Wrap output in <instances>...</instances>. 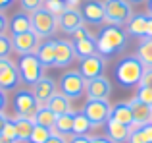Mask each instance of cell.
I'll use <instances>...</instances> for the list:
<instances>
[{
	"label": "cell",
	"mask_w": 152,
	"mask_h": 143,
	"mask_svg": "<svg viewBox=\"0 0 152 143\" xmlns=\"http://www.w3.org/2000/svg\"><path fill=\"white\" fill-rule=\"evenodd\" d=\"M42 8L48 10L52 15H56V18H60V15L67 10V6H66L64 0H45V2H42Z\"/></svg>",
	"instance_id": "cell-32"
},
{
	"label": "cell",
	"mask_w": 152,
	"mask_h": 143,
	"mask_svg": "<svg viewBox=\"0 0 152 143\" xmlns=\"http://www.w3.org/2000/svg\"><path fill=\"white\" fill-rule=\"evenodd\" d=\"M54 49H56V58H54V68H66L73 62L75 49L73 43L67 39H54Z\"/></svg>",
	"instance_id": "cell-11"
},
{
	"label": "cell",
	"mask_w": 152,
	"mask_h": 143,
	"mask_svg": "<svg viewBox=\"0 0 152 143\" xmlns=\"http://www.w3.org/2000/svg\"><path fill=\"white\" fill-rule=\"evenodd\" d=\"M14 2H15V0H0V12H4L6 8H10Z\"/></svg>",
	"instance_id": "cell-44"
},
{
	"label": "cell",
	"mask_w": 152,
	"mask_h": 143,
	"mask_svg": "<svg viewBox=\"0 0 152 143\" xmlns=\"http://www.w3.org/2000/svg\"><path fill=\"white\" fill-rule=\"evenodd\" d=\"M129 2H131V4H142L145 0H129Z\"/></svg>",
	"instance_id": "cell-50"
},
{
	"label": "cell",
	"mask_w": 152,
	"mask_h": 143,
	"mask_svg": "<svg viewBox=\"0 0 152 143\" xmlns=\"http://www.w3.org/2000/svg\"><path fill=\"white\" fill-rule=\"evenodd\" d=\"M0 143H15V141H12V139H8V137L0 136Z\"/></svg>",
	"instance_id": "cell-48"
},
{
	"label": "cell",
	"mask_w": 152,
	"mask_h": 143,
	"mask_svg": "<svg viewBox=\"0 0 152 143\" xmlns=\"http://www.w3.org/2000/svg\"><path fill=\"white\" fill-rule=\"evenodd\" d=\"M33 95H35V99H37V102L41 106H45L46 102L52 99V95L56 93V81L54 79H50V77H42L41 81H37L33 85Z\"/></svg>",
	"instance_id": "cell-16"
},
{
	"label": "cell",
	"mask_w": 152,
	"mask_h": 143,
	"mask_svg": "<svg viewBox=\"0 0 152 143\" xmlns=\"http://www.w3.org/2000/svg\"><path fill=\"white\" fill-rule=\"evenodd\" d=\"M93 128L91 126V120L87 118V114L83 112H75L73 116V136H87L89 133V130Z\"/></svg>",
	"instance_id": "cell-30"
},
{
	"label": "cell",
	"mask_w": 152,
	"mask_h": 143,
	"mask_svg": "<svg viewBox=\"0 0 152 143\" xmlns=\"http://www.w3.org/2000/svg\"><path fill=\"white\" fill-rule=\"evenodd\" d=\"M73 116H75V112L60 114V116L56 118V124H54V128H52V132L60 133V136L69 139V137L73 136Z\"/></svg>",
	"instance_id": "cell-26"
},
{
	"label": "cell",
	"mask_w": 152,
	"mask_h": 143,
	"mask_svg": "<svg viewBox=\"0 0 152 143\" xmlns=\"http://www.w3.org/2000/svg\"><path fill=\"white\" fill-rule=\"evenodd\" d=\"M52 137V130L45 128V126H37L35 124L33 128V133L29 137V143H46Z\"/></svg>",
	"instance_id": "cell-31"
},
{
	"label": "cell",
	"mask_w": 152,
	"mask_h": 143,
	"mask_svg": "<svg viewBox=\"0 0 152 143\" xmlns=\"http://www.w3.org/2000/svg\"><path fill=\"white\" fill-rule=\"evenodd\" d=\"M58 29V18L52 15L48 10L39 8L31 12V31L39 35V39H50Z\"/></svg>",
	"instance_id": "cell-4"
},
{
	"label": "cell",
	"mask_w": 152,
	"mask_h": 143,
	"mask_svg": "<svg viewBox=\"0 0 152 143\" xmlns=\"http://www.w3.org/2000/svg\"><path fill=\"white\" fill-rule=\"evenodd\" d=\"M142 74H145V64L137 58V54L123 56L114 70V75L118 79V83L121 87H125V89H131V87L139 85L142 79Z\"/></svg>",
	"instance_id": "cell-2"
},
{
	"label": "cell",
	"mask_w": 152,
	"mask_h": 143,
	"mask_svg": "<svg viewBox=\"0 0 152 143\" xmlns=\"http://www.w3.org/2000/svg\"><path fill=\"white\" fill-rule=\"evenodd\" d=\"M135 99H139L141 102H145V105L152 106V89H150V87H142V85H139Z\"/></svg>",
	"instance_id": "cell-34"
},
{
	"label": "cell",
	"mask_w": 152,
	"mask_h": 143,
	"mask_svg": "<svg viewBox=\"0 0 152 143\" xmlns=\"http://www.w3.org/2000/svg\"><path fill=\"white\" fill-rule=\"evenodd\" d=\"M129 126H125V124H119V122H115V120H108L106 122V136L110 137L114 143H123V141H127L129 139Z\"/></svg>",
	"instance_id": "cell-21"
},
{
	"label": "cell",
	"mask_w": 152,
	"mask_h": 143,
	"mask_svg": "<svg viewBox=\"0 0 152 143\" xmlns=\"http://www.w3.org/2000/svg\"><path fill=\"white\" fill-rule=\"evenodd\" d=\"M10 31H12V35H19V33L31 31V14H27L23 10L14 14L10 19Z\"/></svg>",
	"instance_id": "cell-25"
},
{
	"label": "cell",
	"mask_w": 152,
	"mask_h": 143,
	"mask_svg": "<svg viewBox=\"0 0 152 143\" xmlns=\"http://www.w3.org/2000/svg\"><path fill=\"white\" fill-rule=\"evenodd\" d=\"M139 85L150 87V89H152V68H145V74H142V79H141Z\"/></svg>",
	"instance_id": "cell-37"
},
{
	"label": "cell",
	"mask_w": 152,
	"mask_h": 143,
	"mask_svg": "<svg viewBox=\"0 0 152 143\" xmlns=\"http://www.w3.org/2000/svg\"><path fill=\"white\" fill-rule=\"evenodd\" d=\"M19 81H21V77H19L18 64L10 58H0V89L15 91Z\"/></svg>",
	"instance_id": "cell-9"
},
{
	"label": "cell",
	"mask_w": 152,
	"mask_h": 143,
	"mask_svg": "<svg viewBox=\"0 0 152 143\" xmlns=\"http://www.w3.org/2000/svg\"><path fill=\"white\" fill-rule=\"evenodd\" d=\"M46 143H67V137H64V136H60V133H54V132H52V137Z\"/></svg>",
	"instance_id": "cell-41"
},
{
	"label": "cell",
	"mask_w": 152,
	"mask_h": 143,
	"mask_svg": "<svg viewBox=\"0 0 152 143\" xmlns=\"http://www.w3.org/2000/svg\"><path fill=\"white\" fill-rule=\"evenodd\" d=\"M14 52V45H12L10 35H0V58H10V54Z\"/></svg>",
	"instance_id": "cell-33"
},
{
	"label": "cell",
	"mask_w": 152,
	"mask_h": 143,
	"mask_svg": "<svg viewBox=\"0 0 152 143\" xmlns=\"http://www.w3.org/2000/svg\"><path fill=\"white\" fill-rule=\"evenodd\" d=\"M39 108H41V105L37 102L33 91H29V89H18L15 91V95H14V112H15V116L31 118V120H33Z\"/></svg>",
	"instance_id": "cell-7"
},
{
	"label": "cell",
	"mask_w": 152,
	"mask_h": 143,
	"mask_svg": "<svg viewBox=\"0 0 152 143\" xmlns=\"http://www.w3.org/2000/svg\"><path fill=\"white\" fill-rule=\"evenodd\" d=\"M146 39H152V15H148V25H146Z\"/></svg>",
	"instance_id": "cell-45"
},
{
	"label": "cell",
	"mask_w": 152,
	"mask_h": 143,
	"mask_svg": "<svg viewBox=\"0 0 152 143\" xmlns=\"http://www.w3.org/2000/svg\"><path fill=\"white\" fill-rule=\"evenodd\" d=\"M2 136H4V137H8V139H12V141H15V143H18V136H15V124H14V118H8V122L4 124Z\"/></svg>",
	"instance_id": "cell-35"
},
{
	"label": "cell",
	"mask_w": 152,
	"mask_h": 143,
	"mask_svg": "<svg viewBox=\"0 0 152 143\" xmlns=\"http://www.w3.org/2000/svg\"><path fill=\"white\" fill-rule=\"evenodd\" d=\"M58 87H60V93H64L69 101H77V99H81L85 95L87 79L81 75L79 70H69L60 77Z\"/></svg>",
	"instance_id": "cell-3"
},
{
	"label": "cell",
	"mask_w": 152,
	"mask_h": 143,
	"mask_svg": "<svg viewBox=\"0 0 152 143\" xmlns=\"http://www.w3.org/2000/svg\"><path fill=\"white\" fill-rule=\"evenodd\" d=\"M112 120L119 122V124H125V126H133V110H131L129 101H119L112 106V114H110Z\"/></svg>",
	"instance_id": "cell-19"
},
{
	"label": "cell",
	"mask_w": 152,
	"mask_h": 143,
	"mask_svg": "<svg viewBox=\"0 0 152 143\" xmlns=\"http://www.w3.org/2000/svg\"><path fill=\"white\" fill-rule=\"evenodd\" d=\"M8 122V116L4 112H0V136H2V130H4V124Z\"/></svg>",
	"instance_id": "cell-46"
},
{
	"label": "cell",
	"mask_w": 152,
	"mask_h": 143,
	"mask_svg": "<svg viewBox=\"0 0 152 143\" xmlns=\"http://www.w3.org/2000/svg\"><path fill=\"white\" fill-rule=\"evenodd\" d=\"M19 2H21L23 12L31 14V12L39 10V8H42V2H45V0H19Z\"/></svg>",
	"instance_id": "cell-36"
},
{
	"label": "cell",
	"mask_w": 152,
	"mask_h": 143,
	"mask_svg": "<svg viewBox=\"0 0 152 143\" xmlns=\"http://www.w3.org/2000/svg\"><path fill=\"white\" fill-rule=\"evenodd\" d=\"M85 93L89 95V99H94V101H108L112 93V83L108 77H94V79H89L87 81V89Z\"/></svg>",
	"instance_id": "cell-13"
},
{
	"label": "cell",
	"mask_w": 152,
	"mask_h": 143,
	"mask_svg": "<svg viewBox=\"0 0 152 143\" xmlns=\"http://www.w3.org/2000/svg\"><path fill=\"white\" fill-rule=\"evenodd\" d=\"M104 10H106V23L112 25H123L133 15L129 0H104Z\"/></svg>",
	"instance_id": "cell-6"
},
{
	"label": "cell",
	"mask_w": 152,
	"mask_h": 143,
	"mask_svg": "<svg viewBox=\"0 0 152 143\" xmlns=\"http://www.w3.org/2000/svg\"><path fill=\"white\" fill-rule=\"evenodd\" d=\"M79 72H81V75L87 81H89V79H94V77H100L102 72H104V58L100 54L85 58V60H81V64H79Z\"/></svg>",
	"instance_id": "cell-15"
},
{
	"label": "cell",
	"mask_w": 152,
	"mask_h": 143,
	"mask_svg": "<svg viewBox=\"0 0 152 143\" xmlns=\"http://www.w3.org/2000/svg\"><path fill=\"white\" fill-rule=\"evenodd\" d=\"M56 118H58V116L52 112L48 106H41V108L37 110V114H35L33 122L37 126H45V128L52 130V128H54V124H56Z\"/></svg>",
	"instance_id": "cell-28"
},
{
	"label": "cell",
	"mask_w": 152,
	"mask_h": 143,
	"mask_svg": "<svg viewBox=\"0 0 152 143\" xmlns=\"http://www.w3.org/2000/svg\"><path fill=\"white\" fill-rule=\"evenodd\" d=\"M127 41H129V35H127L125 29H121V25L106 23L96 37L98 54H100L104 60L110 58V56H115L118 52H121L127 46Z\"/></svg>",
	"instance_id": "cell-1"
},
{
	"label": "cell",
	"mask_w": 152,
	"mask_h": 143,
	"mask_svg": "<svg viewBox=\"0 0 152 143\" xmlns=\"http://www.w3.org/2000/svg\"><path fill=\"white\" fill-rule=\"evenodd\" d=\"M129 105H131V110H133V124L135 126H145V124L152 122V106L141 102L135 97L129 101Z\"/></svg>",
	"instance_id": "cell-17"
},
{
	"label": "cell",
	"mask_w": 152,
	"mask_h": 143,
	"mask_svg": "<svg viewBox=\"0 0 152 143\" xmlns=\"http://www.w3.org/2000/svg\"><path fill=\"white\" fill-rule=\"evenodd\" d=\"M18 70H19L21 81L31 85V87L45 77V66L41 64L37 54H25V56H21L18 62Z\"/></svg>",
	"instance_id": "cell-5"
},
{
	"label": "cell",
	"mask_w": 152,
	"mask_h": 143,
	"mask_svg": "<svg viewBox=\"0 0 152 143\" xmlns=\"http://www.w3.org/2000/svg\"><path fill=\"white\" fill-rule=\"evenodd\" d=\"M127 25V35L129 37H137V39H145L146 37V25H148V15L145 14H135L129 18Z\"/></svg>",
	"instance_id": "cell-18"
},
{
	"label": "cell",
	"mask_w": 152,
	"mask_h": 143,
	"mask_svg": "<svg viewBox=\"0 0 152 143\" xmlns=\"http://www.w3.org/2000/svg\"><path fill=\"white\" fill-rule=\"evenodd\" d=\"M93 143H114V141H112L108 136H94L93 137Z\"/></svg>",
	"instance_id": "cell-43"
},
{
	"label": "cell",
	"mask_w": 152,
	"mask_h": 143,
	"mask_svg": "<svg viewBox=\"0 0 152 143\" xmlns=\"http://www.w3.org/2000/svg\"><path fill=\"white\" fill-rule=\"evenodd\" d=\"M67 143H93V137L91 136H71Z\"/></svg>",
	"instance_id": "cell-39"
},
{
	"label": "cell",
	"mask_w": 152,
	"mask_h": 143,
	"mask_svg": "<svg viewBox=\"0 0 152 143\" xmlns=\"http://www.w3.org/2000/svg\"><path fill=\"white\" fill-rule=\"evenodd\" d=\"M83 112L87 114V118L91 120V126L93 128H100L104 126L108 120H110L112 114V105L108 101H94V99H89L83 106Z\"/></svg>",
	"instance_id": "cell-8"
},
{
	"label": "cell",
	"mask_w": 152,
	"mask_h": 143,
	"mask_svg": "<svg viewBox=\"0 0 152 143\" xmlns=\"http://www.w3.org/2000/svg\"><path fill=\"white\" fill-rule=\"evenodd\" d=\"M83 25H85V19H83L81 10H77V8H67L58 18V27L62 31H66V33H69V35L73 33L75 29L83 27Z\"/></svg>",
	"instance_id": "cell-14"
},
{
	"label": "cell",
	"mask_w": 152,
	"mask_h": 143,
	"mask_svg": "<svg viewBox=\"0 0 152 143\" xmlns=\"http://www.w3.org/2000/svg\"><path fill=\"white\" fill-rule=\"evenodd\" d=\"M37 58L45 68H54V58H56V49H54V39H45L37 49Z\"/></svg>",
	"instance_id": "cell-20"
},
{
	"label": "cell",
	"mask_w": 152,
	"mask_h": 143,
	"mask_svg": "<svg viewBox=\"0 0 152 143\" xmlns=\"http://www.w3.org/2000/svg\"><path fill=\"white\" fill-rule=\"evenodd\" d=\"M73 49H75V56L81 58V60H85V58H89V56L98 54L96 39H94L93 35H89V37H85V39H81V41L73 43Z\"/></svg>",
	"instance_id": "cell-23"
},
{
	"label": "cell",
	"mask_w": 152,
	"mask_h": 143,
	"mask_svg": "<svg viewBox=\"0 0 152 143\" xmlns=\"http://www.w3.org/2000/svg\"><path fill=\"white\" fill-rule=\"evenodd\" d=\"M89 35H91V33L85 29V25H83V27H79V29H75L73 33H71V37H73V41H71V43H77V41H81V39L89 37Z\"/></svg>",
	"instance_id": "cell-38"
},
{
	"label": "cell",
	"mask_w": 152,
	"mask_h": 143,
	"mask_svg": "<svg viewBox=\"0 0 152 143\" xmlns=\"http://www.w3.org/2000/svg\"><path fill=\"white\" fill-rule=\"evenodd\" d=\"M8 27H10V21H8V18L4 15V12H0V35L6 33Z\"/></svg>",
	"instance_id": "cell-40"
},
{
	"label": "cell",
	"mask_w": 152,
	"mask_h": 143,
	"mask_svg": "<svg viewBox=\"0 0 152 143\" xmlns=\"http://www.w3.org/2000/svg\"><path fill=\"white\" fill-rule=\"evenodd\" d=\"M14 124H15V136H18V143H29V137L33 133L35 122L31 118H21V116H14Z\"/></svg>",
	"instance_id": "cell-24"
},
{
	"label": "cell",
	"mask_w": 152,
	"mask_h": 143,
	"mask_svg": "<svg viewBox=\"0 0 152 143\" xmlns=\"http://www.w3.org/2000/svg\"><path fill=\"white\" fill-rule=\"evenodd\" d=\"M45 106H48L56 116H60V114H67V112H75V110L71 108V101L64 93H60V91H56V93L52 95V99L46 102Z\"/></svg>",
	"instance_id": "cell-22"
},
{
	"label": "cell",
	"mask_w": 152,
	"mask_h": 143,
	"mask_svg": "<svg viewBox=\"0 0 152 143\" xmlns=\"http://www.w3.org/2000/svg\"><path fill=\"white\" fill-rule=\"evenodd\" d=\"M137 58L145 64V68H152V39H141L137 46Z\"/></svg>",
	"instance_id": "cell-29"
},
{
	"label": "cell",
	"mask_w": 152,
	"mask_h": 143,
	"mask_svg": "<svg viewBox=\"0 0 152 143\" xmlns=\"http://www.w3.org/2000/svg\"><path fill=\"white\" fill-rule=\"evenodd\" d=\"M12 45L14 50L19 56H25V54H35L41 45V39L39 35H35V31H27V33H19V35H12Z\"/></svg>",
	"instance_id": "cell-10"
},
{
	"label": "cell",
	"mask_w": 152,
	"mask_h": 143,
	"mask_svg": "<svg viewBox=\"0 0 152 143\" xmlns=\"http://www.w3.org/2000/svg\"><path fill=\"white\" fill-rule=\"evenodd\" d=\"M83 19L91 25H102L106 21V10H104V2L100 0H89L81 6Z\"/></svg>",
	"instance_id": "cell-12"
},
{
	"label": "cell",
	"mask_w": 152,
	"mask_h": 143,
	"mask_svg": "<svg viewBox=\"0 0 152 143\" xmlns=\"http://www.w3.org/2000/svg\"><path fill=\"white\" fill-rule=\"evenodd\" d=\"M64 2H66V6H67V8H77L81 0H64Z\"/></svg>",
	"instance_id": "cell-47"
},
{
	"label": "cell",
	"mask_w": 152,
	"mask_h": 143,
	"mask_svg": "<svg viewBox=\"0 0 152 143\" xmlns=\"http://www.w3.org/2000/svg\"><path fill=\"white\" fill-rule=\"evenodd\" d=\"M129 143H152V122L145 126H131L129 128Z\"/></svg>",
	"instance_id": "cell-27"
},
{
	"label": "cell",
	"mask_w": 152,
	"mask_h": 143,
	"mask_svg": "<svg viewBox=\"0 0 152 143\" xmlns=\"http://www.w3.org/2000/svg\"><path fill=\"white\" fill-rule=\"evenodd\" d=\"M8 106V97H6V91L0 89V112H4V108Z\"/></svg>",
	"instance_id": "cell-42"
},
{
	"label": "cell",
	"mask_w": 152,
	"mask_h": 143,
	"mask_svg": "<svg viewBox=\"0 0 152 143\" xmlns=\"http://www.w3.org/2000/svg\"><path fill=\"white\" fill-rule=\"evenodd\" d=\"M146 6H148V14L152 15V0H148V2H146Z\"/></svg>",
	"instance_id": "cell-49"
}]
</instances>
